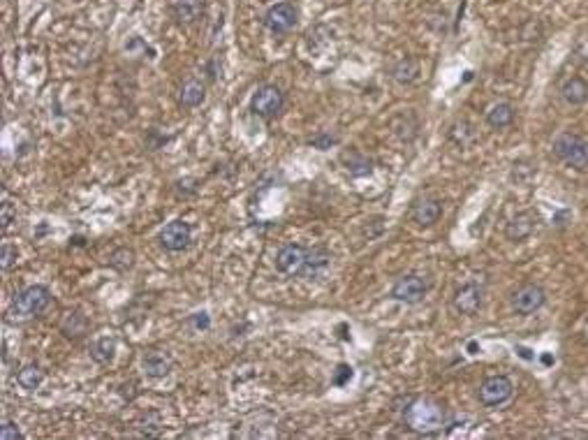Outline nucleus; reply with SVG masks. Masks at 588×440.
I'll use <instances>...</instances> for the list:
<instances>
[{
	"label": "nucleus",
	"mask_w": 588,
	"mask_h": 440,
	"mask_svg": "<svg viewBox=\"0 0 588 440\" xmlns=\"http://www.w3.org/2000/svg\"><path fill=\"white\" fill-rule=\"evenodd\" d=\"M343 160L347 165V172H350V176H368L373 172V160L366 155L357 153V151H352V153H345Z\"/></svg>",
	"instance_id": "b1692460"
},
{
	"label": "nucleus",
	"mask_w": 588,
	"mask_h": 440,
	"mask_svg": "<svg viewBox=\"0 0 588 440\" xmlns=\"http://www.w3.org/2000/svg\"><path fill=\"white\" fill-rule=\"evenodd\" d=\"M514 121V107L510 103H498L486 112V123L493 130H503L507 126H512Z\"/></svg>",
	"instance_id": "412c9836"
},
{
	"label": "nucleus",
	"mask_w": 588,
	"mask_h": 440,
	"mask_svg": "<svg viewBox=\"0 0 588 440\" xmlns=\"http://www.w3.org/2000/svg\"><path fill=\"white\" fill-rule=\"evenodd\" d=\"M512 392H514V387H512L510 378L507 376H491L480 385L477 396H480V401L484 403V406L493 408V406H503L505 401H510Z\"/></svg>",
	"instance_id": "39448f33"
},
{
	"label": "nucleus",
	"mask_w": 588,
	"mask_h": 440,
	"mask_svg": "<svg viewBox=\"0 0 588 440\" xmlns=\"http://www.w3.org/2000/svg\"><path fill=\"white\" fill-rule=\"evenodd\" d=\"M350 378H352V369L347 364H340L336 378H333V385H345V382L350 380Z\"/></svg>",
	"instance_id": "7c9ffc66"
},
{
	"label": "nucleus",
	"mask_w": 588,
	"mask_h": 440,
	"mask_svg": "<svg viewBox=\"0 0 588 440\" xmlns=\"http://www.w3.org/2000/svg\"><path fill=\"white\" fill-rule=\"evenodd\" d=\"M533 229H535V218L528 211H521L514 215V218H510V222L505 225V236L510 241L519 243V241L528 239V236L533 234Z\"/></svg>",
	"instance_id": "ddd939ff"
},
{
	"label": "nucleus",
	"mask_w": 588,
	"mask_h": 440,
	"mask_svg": "<svg viewBox=\"0 0 588 440\" xmlns=\"http://www.w3.org/2000/svg\"><path fill=\"white\" fill-rule=\"evenodd\" d=\"M561 96L570 107H582L588 100V84L582 77H570L568 82L561 86Z\"/></svg>",
	"instance_id": "a211bd4d"
},
{
	"label": "nucleus",
	"mask_w": 588,
	"mask_h": 440,
	"mask_svg": "<svg viewBox=\"0 0 588 440\" xmlns=\"http://www.w3.org/2000/svg\"><path fill=\"white\" fill-rule=\"evenodd\" d=\"M391 77L398 84H412L419 77V63L415 59H410V56H405V59H401L391 68Z\"/></svg>",
	"instance_id": "4be33fe9"
},
{
	"label": "nucleus",
	"mask_w": 588,
	"mask_h": 440,
	"mask_svg": "<svg viewBox=\"0 0 588 440\" xmlns=\"http://www.w3.org/2000/svg\"><path fill=\"white\" fill-rule=\"evenodd\" d=\"M264 26L273 35L289 33L296 26V10L292 3H278L273 7H269L264 14Z\"/></svg>",
	"instance_id": "6e6552de"
},
{
	"label": "nucleus",
	"mask_w": 588,
	"mask_h": 440,
	"mask_svg": "<svg viewBox=\"0 0 588 440\" xmlns=\"http://www.w3.org/2000/svg\"><path fill=\"white\" fill-rule=\"evenodd\" d=\"M554 153L575 169H588V142L575 132H561L554 139Z\"/></svg>",
	"instance_id": "7ed1b4c3"
},
{
	"label": "nucleus",
	"mask_w": 588,
	"mask_h": 440,
	"mask_svg": "<svg viewBox=\"0 0 588 440\" xmlns=\"http://www.w3.org/2000/svg\"><path fill=\"white\" fill-rule=\"evenodd\" d=\"M10 222H12V208L10 204H3V229L10 227Z\"/></svg>",
	"instance_id": "72a5a7b5"
},
{
	"label": "nucleus",
	"mask_w": 588,
	"mask_h": 440,
	"mask_svg": "<svg viewBox=\"0 0 588 440\" xmlns=\"http://www.w3.org/2000/svg\"><path fill=\"white\" fill-rule=\"evenodd\" d=\"M484 290L477 283H466L454 292L452 304L461 315H475L482 308Z\"/></svg>",
	"instance_id": "9d476101"
},
{
	"label": "nucleus",
	"mask_w": 588,
	"mask_h": 440,
	"mask_svg": "<svg viewBox=\"0 0 588 440\" xmlns=\"http://www.w3.org/2000/svg\"><path fill=\"white\" fill-rule=\"evenodd\" d=\"M426 280L417 273H408V276L398 278L394 287H391V297L396 301H403V304H419L426 297Z\"/></svg>",
	"instance_id": "423d86ee"
},
{
	"label": "nucleus",
	"mask_w": 588,
	"mask_h": 440,
	"mask_svg": "<svg viewBox=\"0 0 588 440\" xmlns=\"http://www.w3.org/2000/svg\"><path fill=\"white\" fill-rule=\"evenodd\" d=\"M193 322H195V327H197V329H206L209 327V315L206 313H195Z\"/></svg>",
	"instance_id": "2f4dec72"
},
{
	"label": "nucleus",
	"mask_w": 588,
	"mask_h": 440,
	"mask_svg": "<svg viewBox=\"0 0 588 440\" xmlns=\"http://www.w3.org/2000/svg\"><path fill=\"white\" fill-rule=\"evenodd\" d=\"M206 98V86L199 82V79H188V82L181 86V93H179V105L183 107V109H195V107H199L204 103Z\"/></svg>",
	"instance_id": "dca6fc26"
},
{
	"label": "nucleus",
	"mask_w": 588,
	"mask_h": 440,
	"mask_svg": "<svg viewBox=\"0 0 588 440\" xmlns=\"http://www.w3.org/2000/svg\"><path fill=\"white\" fill-rule=\"evenodd\" d=\"M544 301H547V294L540 285L535 283H528V285H521L517 292L512 294V308L517 311L519 315H531L535 313L537 308L544 306Z\"/></svg>",
	"instance_id": "1a4fd4ad"
},
{
	"label": "nucleus",
	"mask_w": 588,
	"mask_h": 440,
	"mask_svg": "<svg viewBox=\"0 0 588 440\" xmlns=\"http://www.w3.org/2000/svg\"><path fill=\"white\" fill-rule=\"evenodd\" d=\"M144 371H146V376L151 378H165L167 373L172 371V357L167 355V352L160 350H151L144 355Z\"/></svg>",
	"instance_id": "f3484780"
},
{
	"label": "nucleus",
	"mask_w": 588,
	"mask_h": 440,
	"mask_svg": "<svg viewBox=\"0 0 588 440\" xmlns=\"http://www.w3.org/2000/svg\"><path fill=\"white\" fill-rule=\"evenodd\" d=\"M577 54L582 56V61L588 63V38H582L577 42Z\"/></svg>",
	"instance_id": "473e14b6"
},
{
	"label": "nucleus",
	"mask_w": 588,
	"mask_h": 440,
	"mask_svg": "<svg viewBox=\"0 0 588 440\" xmlns=\"http://www.w3.org/2000/svg\"><path fill=\"white\" fill-rule=\"evenodd\" d=\"M447 410L433 399H415L405 408V424L417 434H435L445 427Z\"/></svg>",
	"instance_id": "f257e3e1"
},
{
	"label": "nucleus",
	"mask_w": 588,
	"mask_h": 440,
	"mask_svg": "<svg viewBox=\"0 0 588 440\" xmlns=\"http://www.w3.org/2000/svg\"><path fill=\"white\" fill-rule=\"evenodd\" d=\"M449 139L459 144L461 149H466V146H470V144L477 139V132H475V128L468 123V121H459V123H454V128L449 130Z\"/></svg>",
	"instance_id": "393cba45"
},
{
	"label": "nucleus",
	"mask_w": 588,
	"mask_h": 440,
	"mask_svg": "<svg viewBox=\"0 0 588 440\" xmlns=\"http://www.w3.org/2000/svg\"><path fill=\"white\" fill-rule=\"evenodd\" d=\"M42 380H45V371H42L38 364H26L17 376V382L26 389V392H35V389L42 385Z\"/></svg>",
	"instance_id": "5701e85b"
},
{
	"label": "nucleus",
	"mask_w": 588,
	"mask_h": 440,
	"mask_svg": "<svg viewBox=\"0 0 588 440\" xmlns=\"http://www.w3.org/2000/svg\"><path fill=\"white\" fill-rule=\"evenodd\" d=\"M49 304H52V292L45 285H28L12 297L10 315L17 320H31V317L45 313Z\"/></svg>",
	"instance_id": "f03ea898"
},
{
	"label": "nucleus",
	"mask_w": 588,
	"mask_h": 440,
	"mask_svg": "<svg viewBox=\"0 0 588 440\" xmlns=\"http://www.w3.org/2000/svg\"><path fill=\"white\" fill-rule=\"evenodd\" d=\"M133 264H135V250L133 248L121 246L109 255V266H114L116 271H128V269H133Z\"/></svg>",
	"instance_id": "bb28decb"
},
{
	"label": "nucleus",
	"mask_w": 588,
	"mask_h": 440,
	"mask_svg": "<svg viewBox=\"0 0 588 440\" xmlns=\"http://www.w3.org/2000/svg\"><path fill=\"white\" fill-rule=\"evenodd\" d=\"M389 128H391V132H394L401 142H412V139H415V135H417L419 123H417L415 114L405 112V114H398V116L391 119Z\"/></svg>",
	"instance_id": "aec40b11"
},
{
	"label": "nucleus",
	"mask_w": 588,
	"mask_h": 440,
	"mask_svg": "<svg viewBox=\"0 0 588 440\" xmlns=\"http://www.w3.org/2000/svg\"><path fill=\"white\" fill-rule=\"evenodd\" d=\"M114 352H116V341L114 338H100V341H96V345L91 348V357L96 359L98 364H109L114 359Z\"/></svg>",
	"instance_id": "a878e982"
},
{
	"label": "nucleus",
	"mask_w": 588,
	"mask_h": 440,
	"mask_svg": "<svg viewBox=\"0 0 588 440\" xmlns=\"http://www.w3.org/2000/svg\"><path fill=\"white\" fill-rule=\"evenodd\" d=\"M193 229L183 220H172L160 229V246L169 252H181L190 246Z\"/></svg>",
	"instance_id": "0eeeda50"
},
{
	"label": "nucleus",
	"mask_w": 588,
	"mask_h": 440,
	"mask_svg": "<svg viewBox=\"0 0 588 440\" xmlns=\"http://www.w3.org/2000/svg\"><path fill=\"white\" fill-rule=\"evenodd\" d=\"M21 438V431L14 422L5 420L3 427H0V440H19Z\"/></svg>",
	"instance_id": "c85d7f7f"
},
{
	"label": "nucleus",
	"mask_w": 588,
	"mask_h": 440,
	"mask_svg": "<svg viewBox=\"0 0 588 440\" xmlns=\"http://www.w3.org/2000/svg\"><path fill=\"white\" fill-rule=\"evenodd\" d=\"M172 12H174L176 24L190 26L202 17V12H204V0H174Z\"/></svg>",
	"instance_id": "4468645a"
},
{
	"label": "nucleus",
	"mask_w": 588,
	"mask_h": 440,
	"mask_svg": "<svg viewBox=\"0 0 588 440\" xmlns=\"http://www.w3.org/2000/svg\"><path fill=\"white\" fill-rule=\"evenodd\" d=\"M282 105H285V96H282V91L278 86L273 84H266L262 89L255 91V96L250 100V112L255 114L259 119H266L271 121L273 116H278Z\"/></svg>",
	"instance_id": "20e7f679"
},
{
	"label": "nucleus",
	"mask_w": 588,
	"mask_h": 440,
	"mask_svg": "<svg viewBox=\"0 0 588 440\" xmlns=\"http://www.w3.org/2000/svg\"><path fill=\"white\" fill-rule=\"evenodd\" d=\"M306 248L299 246V243H287L278 250L276 255V269L280 273H287V276H294V273H301L303 262H306Z\"/></svg>",
	"instance_id": "9b49d317"
},
{
	"label": "nucleus",
	"mask_w": 588,
	"mask_h": 440,
	"mask_svg": "<svg viewBox=\"0 0 588 440\" xmlns=\"http://www.w3.org/2000/svg\"><path fill=\"white\" fill-rule=\"evenodd\" d=\"M331 264V252L322 248V246H315V248H308L306 252V262H303V269L299 276L303 278H317L322 276V273L329 269Z\"/></svg>",
	"instance_id": "f8f14e48"
},
{
	"label": "nucleus",
	"mask_w": 588,
	"mask_h": 440,
	"mask_svg": "<svg viewBox=\"0 0 588 440\" xmlns=\"http://www.w3.org/2000/svg\"><path fill=\"white\" fill-rule=\"evenodd\" d=\"M440 213H442V204L438 199H431V197L419 199L417 204L412 206V220H415L419 227H428V225H433V222H438Z\"/></svg>",
	"instance_id": "2eb2a0df"
},
{
	"label": "nucleus",
	"mask_w": 588,
	"mask_h": 440,
	"mask_svg": "<svg viewBox=\"0 0 588 440\" xmlns=\"http://www.w3.org/2000/svg\"><path fill=\"white\" fill-rule=\"evenodd\" d=\"M89 327H91V322H89V317L82 315L79 311H70V313H65L63 317V322H61V331H63V336L65 338H84L86 334H89Z\"/></svg>",
	"instance_id": "6ab92c4d"
},
{
	"label": "nucleus",
	"mask_w": 588,
	"mask_h": 440,
	"mask_svg": "<svg viewBox=\"0 0 588 440\" xmlns=\"http://www.w3.org/2000/svg\"><path fill=\"white\" fill-rule=\"evenodd\" d=\"M17 257H19L17 248L10 246V243H5V246H3V269H5V271L10 269V266L17 262Z\"/></svg>",
	"instance_id": "c756f323"
},
{
	"label": "nucleus",
	"mask_w": 588,
	"mask_h": 440,
	"mask_svg": "<svg viewBox=\"0 0 588 440\" xmlns=\"http://www.w3.org/2000/svg\"><path fill=\"white\" fill-rule=\"evenodd\" d=\"M336 142H338V137H336V135H331V132H317L315 137H310V139H308L310 146L317 149V151H326V149H331Z\"/></svg>",
	"instance_id": "cd10ccee"
}]
</instances>
